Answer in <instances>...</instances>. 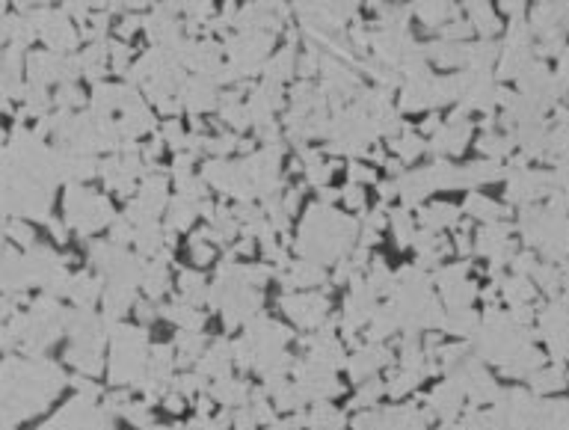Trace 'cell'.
<instances>
[{
  "label": "cell",
  "mask_w": 569,
  "mask_h": 430,
  "mask_svg": "<svg viewBox=\"0 0 569 430\" xmlns=\"http://www.w3.org/2000/svg\"><path fill=\"white\" fill-rule=\"evenodd\" d=\"M282 306L288 308V315L294 317V321L306 324V326H315L323 321V312H327V300L318 294H303V297H288V300H282Z\"/></svg>",
  "instance_id": "1"
},
{
  "label": "cell",
  "mask_w": 569,
  "mask_h": 430,
  "mask_svg": "<svg viewBox=\"0 0 569 430\" xmlns=\"http://www.w3.org/2000/svg\"><path fill=\"white\" fill-rule=\"evenodd\" d=\"M69 297L77 306H89L98 297V282L92 276H86V273H81V276L69 279Z\"/></svg>",
  "instance_id": "2"
},
{
  "label": "cell",
  "mask_w": 569,
  "mask_h": 430,
  "mask_svg": "<svg viewBox=\"0 0 569 430\" xmlns=\"http://www.w3.org/2000/svg\"><path fill=\"white\" fill-rule=\"evenodd\" d=\"M566 380H563V371L561 368H549V371H537L534 374V392H554L561 389Z\"/></svg>",
  "instance_id": "3"
},
{
  "label": "cell",
  "mask_w": 569,
  "mask_h": 430,
  "mask_svg": "<svg viewBox=\"0 0 569 430\" xmlns=\"http://www.w3.org/2000/svg\"><path fill=\"white\" fill-rule=\"evenodd\" d=\"M6 235L13 238L18 247H27V249H33V229H30L27 223H21V220H13V223L6 226Z\"/></svg>",
  "instance_id": "4"
},
{
  "label": "cell",
  "mask_w": 569,
  "mask_h": 430,
  "mask_svg": "<svg viewBox=\"0 0 569 430\" xmlns=\"http://www.w3.org/2000/svg\"><path fill=\"white\" fill-rule=\"evenodd\" d=\"M507 297H510V300L516 303V306H519V300H531V297H534L531 282H528V279H522V276L510 279V282H507Z\"/></svg>",
  "instance_id": "5"
},
{
  "label": "cell",
  "mask_w": 569,
  "mask_h": 430,
  "mask_svg": "<svg viewBox=\"0 0 569 430\" xmlns=\"http://www.w3.org/2000/svg\"><path fill=\"white\" fill-rule=\"evenodd\" d=\"M415 380H418V374H412V371H404V374H397V377L392 380V386H388V392H392L395 398H400V395L412 392V386H415Z\"/></svg>",
  "instance_id": "6"
},
{
  "label": "cell",
  "mask_w": 569,
  "mask_h": 430,
  "mask_svg": "<svg viewBox=\"0 0 569 430\" xmlns=\"http://www.w3.org/2000/svg\"><path fill=\"white\" fill-rule=\"evenodd\" d=\"M81 101H83V95H81V90H77V86L63 83L60 90H57V104H63V107H77Z\"/></svg>",
  "instance_id": "7"
},
{
  "label": "cell",
  "mask_w": 569,
  "mask_h": 430,
  "mask_svg": "<svg viewBox=\"0 0 569 430\" xmlns=\"http://www.w3.org/2000/svg\"><path fill=\"white\" fill-rule=\"evenodd\" d=\"M379 395H383V386H379L377 380H371V383H362V389H359V398H356V404L359 406H371ZM353 404V406H356Z\"/></svg>",
  "instance_id": "8"
},
{
  "label": "cell",
  "mask_w": 569,
  "mask_h": 430,
  "mask_svg": "<svg viewBox=\"0 0 569 430\" xmlns=\"http://www.w3.org/2000/svg\"><path fill=\"white\" fill-rule=\"evenodd\" d=\"M477 146H481L486 154H504L510 149V140H504V137H481Z\"/></svg>",
  "instance_id": "9"
},
{
  "label": "cell",
  "mask_w": 569,
  "mask_h": 430,
  "mask_svg": "<svg viewBox=\"0 0 569 430\" xmlns=\"http://www.w3.org/2000/svg\"><path fill=\"white\" fill-rule=\"evenodd\" d=\"M181 291L187 297L202 294V276H196V273H184V276H181Z\"/></svg>",
  "instance_id": "10"
},
{
  "label": "cell",
  "mask_w": 569,
  "mask_h": 430,
  "mask_svg": "<svg viewBox=\"0 0 569 430\" xmlns=\"http://www.w3.org/2000/svg\"><path fill=\"white\" fill-rule=\"evenodd\" d=\"M353 427H356V430H379V413H374V410L362 413V415L353 422Z\"/></svg>",
  "instance_id": "11"
},
{
  "label": "cell",
  "mask_w": 569,
  "mask_h": 430,
  "mask_svg": "<svg viewBox=\"0 0 569 430\" xmlns=\"http://www.w3.org/2000/svg\"><path fill=\"white\" fill-rule=\"evenodd\" d=\"M255 415H252V410H238L234 413V430H255Z\"/></svg>",
  "instance_id": "12"
},
{
  "label": "cell",
  "mask_w": 569,
  "mask_h": 430,
  "mask_svg": "<svg viewBox=\"0 0 569 430\" xmlns=\"http://www.w3.org/2000/svg\"><path fill=\"white\" fill-rule=\"evenodd\" d=\"M442 430H460V427H451V424H448V427H442Z\"/></svg>",
  "instance_id": "13"
}]
</instances>
